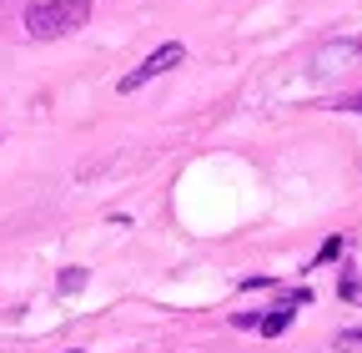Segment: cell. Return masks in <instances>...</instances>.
<instances>
[{"mask_svg":"<svg viewBox=\"0 0 362 353\" xmlns=\"http://www.w3.org/2000/svg\"><path fill=\"white\" fill-rule=\"evenodd\" d=\"M337 293H342V298H347V303H362V278H352V273H347V278H342V288H337Z\"/></svg>","mask_w":362,"mask_h":353,"instance_id":"cell-3","label":"cell"},{"mask_svg":"<svg viewBox=\"0 0 362 353\" xmlns=\"http://www.w3.org/2000/svg\"><path fill=\"white\" fill-rule=\"evenodd\" d=\"M90 21V0H35L25 11V35L30 40H61Z\"/></svg>","mask_w":362,"mask_h":353,"instance_id":"cell-1","label":"cell"},{"mask_svg":"<svg viewBox=\"0 0 362 353\" xmlns=\"http://www.w3.org/2000/svg\"><path fill=\"white\" fill-rule=\"evenodd\" d=\"M76 288H86V273H81V268L61 273V293H76Z\"/></svg>","mask_w":362,"mask_h":353,"instance_id":"cell-4","label":"cell"},{"mask_svg":"<svg viewBox=\"0 0 362 353\" xmlns=\"http://www.w3.org/2000/svg\"><path fill=\"white\" fill-rule=\"evenodd\" d=\"M337 111H357V116H362V91H352V96H342V101H337Z\"/></svg>","mask_w":362,"mask_h":353,"instance_id":"cell-7","label":"cell"},{"mask_svg":"<svg viewBox=\"0 0 362 353\" xmlns=\"http://www.w3.org/2000/svg\"><path fill=\"white\" fill-rule=\"evenodd\" d=\"M181 61H187V46H181V40H166V46H156L141 66H136V71H126L121 81H116V91L121 96H131V91H141V86L146 81H156V76H166V71H176Z\"/></svg>","mask_w":362,"mask_h":353,"instance_id":"cell-2","label":"cell"},{"mask_svg":"<svg viewBox=\"0 0 362 353\" xmlns=\"http://www.w3.org/2000/svg\"><path fill=\"white\" fill-rule=\"evenodd\" d=\"M337 348H347V353H362V328H352V333H342V338H337Z\"/></svg>","mask_w":362,"mask_h":353,"instance_id":"cell-5","label":"cell"},{"mask_svg":"<svg viewBox=\"0 0 362 353\" xmlns=\"http://www.w3.org/2000/svg\"><path fill=\"white\" fill-rule=\"evenodd\" d=\"M342 252V237H332V242H322V252H317V262H332Z\"/></svg>","mask_w":362,"mask_h":353,"instance_id":"cell-6","label":"cell"}]
</instances>
